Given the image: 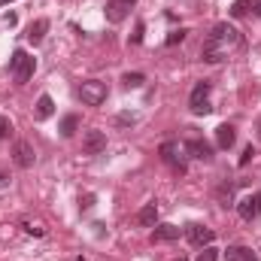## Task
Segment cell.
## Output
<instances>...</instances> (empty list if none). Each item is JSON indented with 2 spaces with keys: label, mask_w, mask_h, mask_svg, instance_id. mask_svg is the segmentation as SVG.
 I'll list each match as a JSON object with an SVG mask.
<instances>
[{
  "label": "cell",
  "mask_w": 261,
  "mask_h": 261,
  "mask_svg": "<svg viewBox=\"0 0 261 261\" xmlns=\"http://www.w3.org/2000/svg\"><path fill=\"white\" fill-rule=\"evenodd\" d=\"M9 70H12L15 82H18V85H24V82L34 76V70H37V61H34L28 52L15 49V52H12V58H9Z\"/></svg>",
  "instance_id": "obj_1"
},
{
  "label": "cell",
  "mask_w": 261,
  "mask_h": 261,
  "mask_svg": "<svg viewBox=\"0 0 261 261\" xmlns=\"http://www.w3.org/2000/svg\"><path fill=\"white\" fill-rule=\"evenodd\" d=\"M79 100H82L85 107H100V103L107 100V82H100V79L82 82V85H79Z\"/></svg>",
  "instance_id": "obj_2"
},
{
  "label": "cell",
  "mask_w": 261,
  "mask_h": 261,
  "mask_svg": "<svg viewBox=\"0 0 261 261\" xmlns=\"http://www.w3.org/2000/svg\"><path fill=\"white\" fill-rule=\"evenodd\" d=\"M189 107L195 116H206L213 107H210V82H197L192 88V97H189Z\"/></svg>",
  "instance_id": "obj_3"
},
{
  "label": "cell",
  "mask_w": 261,
  "mask_h": 261,
  "mask_svg": "<svg viewBox=\"0 0 261 261\" xmlns=\"http://www.w3.org/2000/svg\"><path fill=\"white\" fill-rule=\"evenodd\" d=\"M182 152H186L189 158H195V161H210V158H213V146H210L206 140H200V137L186 140V143H182Z\"/></svg>",
  "instance_id": "obj_4"
},
{
  "label": "cell",
  "mask_w": 261,
  "mask_h": 261,
  "mask_svg": "<svg viewBox=\"0 0 261 261\" xmlns=\"http://www.w3.org/2000/svg\"><path fill=\"white\" fill-rule=\"evenodd\" d=\"M12 161H15L21 170H31V167H34V161H37L34 146H31L28 140H18V143H15V149H12Z\"/></svg>",
  "instance_id": "obj_5"
},
{
  "label": "cell",
  "mask_w": 261,
  "mask_h": 261,
  "mask_svg": "<svg viewBox=\"0 0 261 261\" xmlns=\"http://www.w3.org/2000/svg\"><path fill=\"white\" fill-rule=\"evenodd\" d=\"M137 0H107V21H113V24H122L125 18H128L130 6H134Z\"/></svg>",
  "instance_id": "obj_6"
},
{
  "label": "cell",
  "mask_w": 261,
  "mask_h": 261,
  "mask_svg": "<svg viewBox=\"0 0 261 261\" xmlns=\"http://www.w3.org/2000/svg\"><path fill=\"white\" fill-rule=\"evenodd\" d=\"M107 149V134L103 130H85L82 137V152L85 155H100Z\"/></svg>",
  "instance_id": "obj_7"
},
{
  "label": "cell",
  "mask_w": 261,
  "mask_h": 261,
  "mask_svg": "<svg viewBox=\"0 0 261 261\" xmlns=\"http://www.w3.org/2000/svg\"><path fill=\"white\" fill-rule=\"evenodd\" d=\"M200 58H203L206 64H222V61H225V46L216 43L213 37H206L203 46H200Z\"/></svg>",
  "instance_id": "obj_8"
},
{
  "label": "cell",
  "mask_w": 261,
  "mask_h": 261,
  "mask_svg": "<svg viewBox=\"0 0 261 261\" xmlns=\"http://www.w3.org/2000/svg\"><path fill=\"white\" fill-rule=\"evenodd\" d=\"M186 237H189L195 246H210V243L216 240V231H213V228H206V225H197V222H195V225H189V228H186Z\"/></svg>",
  "instance_id": "obj_9"
},
{
  "label": "cell",
  "mask_w": 261,
  "mask_h": 261,
  "mask_svg": "<svg viewBox=\"0 0 261 261\" xmlns=\"http://www.w3.org/2000/svg\"><path fill=\"white\" fill-rule=\"evenodd\" d=\"M237 213H240V219H243V222H252L255 216H261V192H258V195L243 197V200L237 203Z\"/></svg>",
  "instance_id": "obj_10"
},
{
  "label": "cell",
  "mask_w": 261,
  "mask_h": 261,
  "mask_svg": "<svg viewBox=\"0 0 261 261\" xmlns=\"http://www.w3.org/2000/svg\"><path fill=\"white\" fill-rule=\"evenodd\" d=\"M216 43H222V46H240V34L228 24V21H222V24H216L213 28V34H210Z\"/></svg>",
  "instance_id": "obj_11"
},
{
  "label": "cell",
  "mask_w": 261,
  "mask_h": 261,
  "mask_svg": "<svg viewBox=\"0 0 261 261\" xmlns=\"http://www.w3.org/2000/svg\"><path fill=\"white\" fill-rule=\"evenodd\" d=\"M161 158H164V164H170L173 170L186 173V164H182V158H179V149H176V143H164V146H161Z\"/></svg>",
  "instance_id": "obj_12"
},
{
  "label": "cell",
  "mask_w": 261,
  "mask_h": 261,
  "mask_svg": "<svg viewBox=\"0 0 261 261\" xmlns=\"http://www.w3.org/2000/svg\"><path fill=\"white\" fill-rule=\"evenodd\" d=\"M155 222H158V203L149 200V203L137 213V225H140V228H155Z\"/></svg>",
  "instance_id": "obj_13"
},
{
  "label": "cell",
  "mask_w": 261,
  "mask_h": 261,
  "mask_svg": "<svg viewBox=\"0 0 261 261\" xmlns=\"http://www.w3.org/2000/svg\"><path fill=\"white\" fill-rule=\"evenodd\" d=\"M179 237V228L176 225H155V231H152V240L155 243H170V240H176Z\"/></svg>",
  "instance_id": "obj_14"
},
{
  "label": "cell",
  "mask_w": 261,
  "mask_h": 261,
  "mask_svg": "<svg viewBox=\"0 0 261 261\" xmlns=\"http://www.w3.org/2000/svg\"><path fill=\"white\" fill-rule=\"evenodd\" d=\"M46 31H49V21H46V18H37V21L28 28V43H31V46H40L43 37H46Z\"/></svg>",
  "instance_id": "obj_15"
},
{
  "label": "cell",
  "mask_w": 261,
  "mask_h": 261,
  "mask_svg": "<svg viewBox=\"0 0 261 261\" xmlns=\"http://www.w3.org/2000/svg\"><path fill=\"white\" fill-rule=\"evenodd\" d=\"M52 113H55V100H52L49 94H40V100H37V110H34V116H37L40 122H46V119H52Z\"/></svg>",
  "instance_id": "obj_16"
},
{
  "label": "cell",
  "mask_w": 261,
  "mask_h": 261,
  "mask_svg": "<svg viewBox=\"0 0 261 261\" xmlns=\"http://www.w3.org/2000/svg\"><path fill=\"white\" fill-rule=\"evenodd\" d=\"M234 140H237V130L231 128V125H219V128H216V143H219V149H231Z\"/></svg>",
  "instance_id": "obj_17"
},
{
  "label": "cell",
  "mask_w": 261,
  "mask_h": 261,
  "mask_svg": "<svg viewBox=\"0 0 261 261\" xmlns=\"http://www.w3.org/2000/svg\"><path fill=\"white\" fill-rule=\"evenodd\" d=\"M225 261H258V255L246 246H231V249H225Z\"/></svg>",
  "instance_id": "obj_18"
},
{
  "label": "cell",
  "mask_w": 261,
  "mask_h": 261,
  "mask_svg": "<svg viewBox=\"0 0 261 261\" xmlns=\"http://www.w3.org/2000/svg\"><path fill=\"white\" fill-rule=\"evenodd\" d=\"M216 197H219L222 206H231V203H234V186H231V182H222L219 192H216Z\"/></svg>",
  "instance_id": "obj_19"
},
{
  "label": "cell",
  "mask_w": 261,
  "mask_h": 261,
  "mask_svg": "<svg viewBox=\"0 0 261 261\" xmlns=\"http://www.w3.org/2000/svg\"><path fill=\"white\" fill-rule=\"evenodd\" d=\"M79 128V116H64V122H61V134L64 137H73Z\"/></svg>",
  "instance_id": "obj_20"
},
{
  "label": "cell",
  "mask_w": 261,
  "mask_h": 261,
  "mask_svg": "<svg viewBox=\"0 0 261 261\" xmlns=\"http://www.w3.org/2000/svg\"><path fill=\"white\" fill-rule=\"evenodd\" d=\"M249 9H252V3H249V0H234V3H231V15H234V18H243Z\"/></svg>",
  "instance_id": "obj_21"
},
{
  "label": "cell",
  "mask_w": 261,
  "mask_h": 261,
  "mask_svg": "<svg viewBox=\"0 0 261 261\" xmlns=\"http://www.w3.org/2000/svg\"><path fill=\"white\" fill-rule=\"evenodd\" d=\"M122 82H125L128 88H140V85L146 82V76H143V73H125V76H122Z\"/></svg>",
  "instance_id": "obj_22"
},
{
  "label": "cell",
  "mask_w": 261,
  "mask_h": 261,
  "mask_svg": "<svg viewBox=\"0 0 261 261\" xmlns=\"http://www.w3.org/2000/svg\"><path fill=\"white\" fill-rule=\"evenodd\" d=\"M12 137V122L6 116H0V140H9Z\"/></svg>",
  "instance_id": "obj_23"
},
{
  "label": "cell",
  "mask_w": 261,
  "mask_h": 261,
  "mask_svg": "<svg viewBox=\"0 0 261 261\" xmlns=\"http://www.w3.org/2000/svg\"><path fill=\"white\" fill-rule=\"evenodd\" d=\"M197 261H219V249H213V246H203V252L197 255Z\"/></svg>",
  "instance_id": "obj_24"
},
{
  "label": "cell",
  "mask_w": 261,
  "mask_h": 261,
  "mask_svg": "<svg viewBox=\"0 0 261 261\" xmlns=\"http://www.w3.org/2000/svg\"><path fill=\"white\" fill-rule=\"evenodd\" d=\"M252 158H255V146H246V149H243V155H240V161H237V164H240V167H246V164H249V161H252Z\"/></svg>",
  "instance_id": "obj_25"
},
{
  "label": "cell",
  "mask_w": 261,
  "mask_h": 261,
  "mask_svg": "<svg viewBox=\"0 0 261 261\" xmlns=\"http://www.w3.org/2000/svg\"><path fill=\"white\" fill-rule=\"evenodd\" d=\"M186 34H189V31H182V28H179V31H173V34L167 37V46H176V43H182V40H186Z\"/></svg>",
  "instance_id": "obj_26"
},
{
  "label": "cell",
  "mask_w": 261,
  "mask_h": 261,
  "mask_svg": "<svg viewBox=\"0 0 261 261\" xmlns=\"http://www.w3.org/2000/svg\"><path fill=\"white\" fill-rule=\"evenodd\" d=\"M143 31H146V24L143 21H137V31H134V37H130V43L137 46V43H143Z\"/></svg>",
  "instance_id": "obj_27"
},
{
  "label": "cell",
  "mask_w": 261,
  "mask_h": 261,
  "mask_svg": "<svg viewBox=\"0 0 261 261\" xmlns=\"http://www.w3.org/2000/svg\"><path fill=\"white\" fill-rule=\"evenodd\" d=\"M91 203H94V195H85V197H82V200H79V206H82V210H88Z\"/></svg>",
  "instance_id": "obj_28"
},
{
  "label": "cell",
  "mask_w": 261,
  "mask_h": 261,
  "mask_svg": "<svg viewBox=\"0 0 261 261\" xmlns=\"http://www.w3.org/2000/svg\"><path fill=\"white\" fill-rule=\"evenodd\" d=\"M3 24H9V28H12V24H15V12H6V15H3Z\"/></svg>",
  "instance_id": "obj_29"
},
{
  "label": "cell",
  "mask_w": 261,
  "mask_h": 261,
  "mask_svg": "<svg viewBox=\"0 0 261 261\" xmlns=\"http://www.w3.org/2000/svg\"><path fill=\"white\" fill-rule=\"evenodd\" d=\"M6 186H9V176H6V173H0V189H6Z\"/></svg>",
  "instance_id": "obj_30"
},
{
  "label": "cell",
  "mask_w": 261,
  "mask_h": 261,
  "mask_svg": "<svg viewBox=\"0 0 261 261\" xmlns=\"http://www.w3.org/2000/svg\"><path fill=\"white\" fill-rule=\"evenodd\" d=\"M252 9H255V12L261 15V0H255V3H252Z\"/></svg>",
  "instance_id": "obj_31"
},
{
  "label": "cell",
  "mask_w": 261,
  "mask_h": 261,
  "mask_svg": "<svg viewBox=\"0 0 261 261\" xmlns=\"http://www.w3.org/2000/svg\"><path fill=\"white\" fill-rule=\"evenodd\" d=\"M6 3H12V0H0V6H6Z\"/></svg>",
  "instance_id": "obj_32"
},
{
  "label": "cell",
  "mask_w": 261,
  "mask_h": 261,
  "mask_svg": "<svg viewBox=\"0 0 261 261\" xmlns=\"http://www.w3.org/2000/svg\"><path fill=\"white\" fill-rule=\"evenodd\" d=\"M258 137H261V125H258Z\"/></svg>",
  "instance_id": "obj_33"
},
{
  "label": "cell",
  "mask_w": 261,
  "mask_h": 261,
  "mask_svg": "<svg viewBox=\"0 0 261 261\" xmlns=\"http://www.w3.org/2000/svg\"><path fill=\"white\" fill-rule=\"evenodd\" d=\"M179 261H189V258H179Z\"/></svg>",
  "instance_id": "obj_34"
}]
</instances>
